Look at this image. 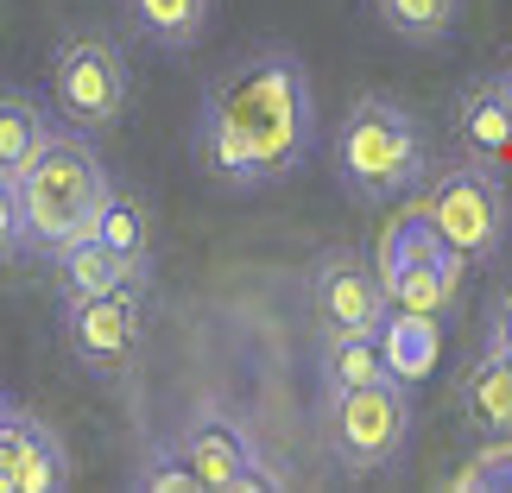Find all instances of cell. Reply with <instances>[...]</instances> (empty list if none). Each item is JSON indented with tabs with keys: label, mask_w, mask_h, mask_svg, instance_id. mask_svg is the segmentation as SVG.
<instances>
[{
	"label": "cell",
	"mask_w": 512,
	"mask_h": 493,
	"mask_svg": "<svg viewBox=\"0 0 512 493\" xmlns=\"http://www.w3.org/2000/svg\"><path fill=\"white\" fill-rule=\"evenodd\" d=\"M133 32L146 45H159L165 57H184L209 38V19H215V0H121Z\"/></svg>",
	"instance_id": "obj_14"
},
{
	"label": "cell",
	"mask_w": 512,
	"mask_h": 493,
	"mask_svg": "<svg viewBox=\"0 0 512 493\" xmlns=\"http://www.w3.org/2000/svg\"><path fill=\"white\" fill-rule=\"evenodd\" d=\"M177 449H184V462L196 468V481H203V493H279L285 475H272V468L260 462V449H253L241 437V424L228 418V411H196V418L177 430Z\"/></svg>",
	"instance_id": "obj_10"
},
{
	"label": "cell",
	"mask_w": 512,
	"mask_h": 493,
	"mask_svg": "<svg viewBox=\"0 0 512 493\" xmlns=\"http://www.w3.org/2000/svg\"><path fill=\"white\" fill-rule=\"evenodd\" d=\"M127 487H140V493H203V481H196V468L184 462V449H146L140 468L127 475Z\"/></svg>",
	"instance_id": "obj_21"
},
{
	"label": "cell",
	"mask_w": 512,
	"mask_h": 493,
	"mask_svg": "<svg viewBox=\"0 0 512 493\" xmlns=\"http://www.w3.org/2000/svg\"><path fill=\"white\" fill-rule=\"evenodd\" d=\"M114 190L108 159L95 152V133H76V127H57L45 152L19 171V209H26V253L51 260L57 247H70L76 234L95 228Z\"/></svg>",
	"instance_id": "obj_3"
},
{
	"label": "cell",
	"mask_w": 512,
	"mask_h": 493,
	"mask_svg": "<svg viewBox=\"0 0 512 493\" xmlns=\"http://www.w3.org/2000/svg\"><path fill=\"white\" fill-rule=\"evenodd\" d=\"M57 133V108L45 102L38 89H19V83H0V171L19 177L45 140Z\"/></svg>",
	"instance_id": "obj_12"
},
{
	"label": "cell",
	"mask_w": 512,
	"mask_h": 493,
	"mask_svg": "<svg viewBox=\"0 0 512 493\" xmlns=\"http://www.w3.org/2000/svg\"><path fill=\"white\" fill-rule=\"evenodd\" d=\"M418 209L430 215V228L462 253L468 266H494L512 247V190L494 159H449L430 171V184L418 196Z\"/></svg>",
	"instance_id": "obj_4"
},
{
	"label": "cell",
	"mask_w": 512,
	"mask_h": 493,
	"mask_svg": "<svg viewBox=\"0 0 512 493\" xmlns=\"http://www.w3.org/2000/svg\"><path fill=\"white\" fill-rule=\"evenodd\" d=\"M329 171H336V184L367 209L411 196L430 177L424 114L411 102H399V95H386V89L354 95L348 114L336 121V133H329Z\"/></svg>",
	"instance_id": "obj_2"
},
{
	"label": "cell",
	"mask_w": 512,
	"mask_h": 493,
	"mask_svg": "<svg viewBox=\"0 0 512 493\" xmlns=\"http://www.w3.org/2000/svg\"><path fill=\"white\" fill-rule=\"evenodd\" d=\"M373 266H380V279H386L392 310H424V317H443V310L456 304V291H462V266L468 260L443 241L437 228H430V215L411 203L405 215H392V222H386Z\"/></svg>",
	"instance_id": "obj_7"
},
{
	"label": "cell",
	"mask_w": 512,
	"mask_h": 493,
	"mask_svg": "<svg viewBox=\"0 0 512 493\" xmlns=\"http://www.w3.org/2000/svg\"><path fill=\"white\" fill-rule=\"evenodd\" d=\"M32 424H38V411H19V405L0 411V493H13V468H19V456H26Z\"/></svg>",
	"instance_id": "obj_23"
},
{
	"label": "cell",
	"mask_w": 512,
	"mask_h": 493,
	"mask_svg": "<svg viewBox=\"0 0 512 493\" xmlns=\"http://www.w3.org/2000/svg\"><path fill=\"white\" fill-rule=\"evenodd\" d=\"M449 121H456V140L468 159H506L512 152V108L500 95V76H468V83L456 89V102H449Z\"/></svg>",
	"instance_id": "obj_11"
},
{
	"label": "cell",
	"mask_w": 512,
	"mask_h": 493,
	"mask_svg": "<svg viewBox=\"0 0 512 493\" xmlns=\"http://www.w3.org/2000/svg\"><path fill=\"white\" fill-rule=\"evenodd\" d=\"M481 348H494L500 361H512V279L494 285L487 298V317H481Z\"/></svg>",
	"instance_id": "obj_25"
},
{
	"label": "cell",
	"mask_w": 512,
	"mask_h": 493,
	"mask_svg": "<svg viewBox=\"0 0 512 493\" xmlns=\"http://www.w3.org/2000/svg\"><path fill=\"white\" fill-rule=\"evenodd\" d=\"M411 430H418V411L405 380H373L317 399V437L342 475H386L411 449Z\"/></svg>",
	"instance_id": "obj_5"
},
{
	"label": "cell",
	"mask_w": 512,
	"mask_h": 493,
	"mask_svg": "<svg viewBox=\"0 0 512 493\" xmlns=\"http://www.w3.org/2000/svg\"><path fill=\"white\" fill-rule=\"evenodd\" d=\"M462 424L475 437H506L512 430V361H500L494 348H481L462 367Z\"/></svg>",
	"instance_id": "obj_15"
},
{
	"label": "cell",
	"mask_w": 512,
	"mask_h": 493,
	"mask_svg": "<svg viewBox=\"0 0 512 493\" xmlns=\"http://www.w3.org/2000/svg\"><path fill=\"white\" fill-rule=\"evenodd\" d=\"M133 102V70L127 51L108 32H70L51 51V108L57 121L76 133H108L121 127V114Z\"/></svg>",
	"instance_id": "obj_6"
},
{
	"label": "cell",
	"mask_w": 512,
	"mask_h": 493,
	"mask_svg": "<svg viewBox=\"0 0 512 493\" xmlns=\"http://www.w3.org/2000/svg\"><path fill=\"white\" fill-rule=\"evenodd\" d=\"M373 13L411 51H443L462 26V0H373Z\"/></svg>",
	"instance_id": "obj_17"
},
{
	"label": "cell",
	"mask_w": 512,
	"mask_h": 493,
	"mask_svg": "<svg viewBox=\"0 0 512 493\" xmlns=\"http://www.w3.org/2000/svg\"><path fill=\"white\" fill-rule=\"evenodd\" d=\"M449 487L456 493H506L512 487V430L506 437H487L481 456L462 468V475H449Z\"/></svg>",
	"instance_id": "obj_22"
},
{
	"label": "cell",
	"mask_w": 512,
	"mask_h": 493,
	"mask_svg": "<svg viewBox=\"0 0 512 493\" xmlns=\"http://www.w3.org/2000/svg\"><path fill=\"white\" fill-rule=\"evenodd\" d=\"M95 241L102 247H114V253H133V260H146V215H140V203L114 184L108 190V203H102V215H95Z\"/></svg>",
	"instance_id": "obj_20"
},
{
	"label": "cell",
	"mask_w": 512,
	"mask_h": 493,
	"mask_svg": "<svg viewBox=\"0 0 512 493\" xmlns=\"http://www.w3.org/2000/svg\"><path fill=\"white\" fill-rule=\"evenodd\" d=\"M373 380H392L380 335H361V329H323L317 335V392H354Z\"/></svg>",
	"instance_id": "obj_13"
},
{
	"label": "cell",
	"mask_w": 512,
	"mask_h": 493,
	"mask_svg": "<svg viewBox=\"0 0 512 493\" xmlns=\"http://www.w3.org/2000/svg\"><path fill=\"white\" fill-rule=\"evenodd\" d=\"M437 323L443 317H424V310H392L380 323V348H386L392 380H405V386L430 380V367H437Z\"/></svg>",
	"instance_id": "obj_18"
},
{
	"label": "cell",
	"mask_w": 512,
	"mask_h": 493,
	"mask_svg": "<svg viewBox=\"0 0 512 493\" xmlns=\"http://www.w3.org/2000/svg\"><path fill=\"white\" fill-rule=\"evenodd\" d=\"M51 260H57V279H64V291H121V285H146V260L102 247L95 234H76V241L57 247Z\"/></svg>",
	"instance_id": "obj_16"
},
{
	"label": "cell",
	"mask_w": 512,
	"mask_h": 493,
	"mask_svg": "<svg viewBox=\"0 0 512 493\" xmlns=\"http://www.w3.org/2000/svg\"><path fill=\"white\" fill-rule=\"evenodd\" d=\"M0 411H7V392H0Z\"/></svg>",
	"instance_id": "obj_27"
},
{
	"label": "cell",
	"mask_w": 512,
	"mask_h": 493,
	"mask_svg": "<svg viewBox=\"0 0 512 493\" xmlns=\"http://www.w3.org/2000/svg\"><path fill=\"white\" fill-rule=\"evenodd\" d=\"M26 253V209H19V177L0 171V266Z\"/></svg>",
	"instance_id": "obj_24"
},
{
	"label": "cell",
	"mask_w": 512,
	"mask_h": 493,
	"mask_svg": "<svg viewBox=\"0 0 512 493\" xmlns=\"http://www.w3.org/2000/svg\"><path fill=\"white\" fill-rule=\"evenodd\" d=\"M317 152V89L285 45H260L209 83L196 108V165L228 190L298 177Z\"/></svg>",
	"instance_id": "obj_1"
},
{
	"label": "cell",
	"mask_w": 512,
	"mask_h": 493,
	"mask_svg": "<svg viewBox=\"0 0 512 493\" xmlns=\"http://www.w3.org/2000/svg\"><path fill=\"white\" fill-rule=\"evenodd\" d=\"M494 76H500V95H506V108H512V57H506V64H500Z\"/></svg>",
	"instance_id": "obj_26"
},
{
	"label": "cell",
	"mask_w": 512,
	"mask_h": 493,
	"mask_svg": "<svg viewBox=\"0 0 512 493\" xmlns=\"http://www.w3.org/2000/svg\"><path fill=\"white\" fill-rule=\"evenodd\" d=\"M64 481H70V449L45 418H38L32 437H26V456L13 468V493H57Z\"/></svg>",
	"instance_id": "obj_19"
},
{
	"label": "cell",
	"mask_w": 512,
	"mask_h": 493,
	"mask_svg": "<svg viewBox=\"0 0 512 493\" xmlns=\"http://www.w3.org/2000/svg\"><path fill=\"white\" fill-rule=\"evenodd\" d=\"M140 291L146 285H121V291H64V335L76 348V361L95 373H121L140 348Z\"/></svg>",
	"instance_id": "obj_9"
},
{
	"label": "cell",
	"mask_w": 512,
	"mask_h": 493,
	"mask_svg": "<svg viewBox=\"0 0 512 493\" xmlns=\"http://www.w3.org/2000/svg\"><path fill=\"white\" fill-rule=\"evenodd\" d=\"M310 304H317L323 329L380 335V323L392 317L386 279H380V266H373L361 247H323L317 260H310Z\"/></svg>",
	"instance_id": "obj_8"
}]
</instances>
